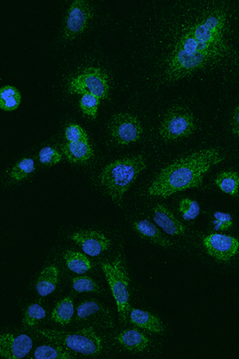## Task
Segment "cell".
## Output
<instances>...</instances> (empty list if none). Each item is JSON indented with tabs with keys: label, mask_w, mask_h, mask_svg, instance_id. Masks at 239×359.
I'll use <instances>...</instances> for the list:
<instances>
[{
	"label": "cell",
	"mask_w": 239,
	"mask_h": 359,
	"mask_svg": "<svg viewBox=\"0 0 239 359\" xmlns=\"http://www.w3.org/2000/svg\"><path fill=\"white\" fill-rule=\"evenodd\" d=\"M132 229L141 238L153 243L154 245L163 248H170L173 245L170 241L163 236L159 229L148 219H142V221L134 222Z\"/></svg>",
	"instance_id": "15"
},
{
	"label": "cell",
	"mask_w": 239,
	"mask_h": 359,
	"mask_svg": "<svg viewBox=\"0 0 239 359\" xmlns=\"http://www.w3.org/2000/svg\"><path fill=\"white\" fill-rule=\"evenodd\" d=\"M231 130L233 135L239 137V104L232 115Z\"/></svg>",
	"instance_id": "33"
},
{
	"label": "cell",
	"mask_w": 239,
	"mask_h": 359,
	"mask_svg": "<svg viewBox=\"0 0 239 359\" xmlns=\"http://www.w3.org/2000/svg\"><path fill=\"white\" fill-rule=\"evenodd\" d=\"M110 86L109 76L102 69L95 67H87L69 81L68 91L69 94H90L107 100Z\"/></svg>",
	"instance_id": "7"
},
{
	"label": "cell",
	"mask_w": 239,
	"mask_h": 359,
	"mask_svg": "<svg viewBox=\"0 0 239 359\" xmlns=\"http://www.w3.org/2000/svg\"><path fill=\"white\" fill-rule=\"evenodd\" d=\"M179 211L182 214L185 221L190 222L200 215L201 210L199 203L185 198L179 202Z\"/></svg>",
	"instance_id": "29"
},
{
	"label": "cell",
	"mask_w": 239,
	"mask_h": 359,
	"mask_svg": "<svg viewBox=\"0 0 239 359\" xmlns=\"http://www.w3.org/2000/svg\"><path fill=\"white\" fill-rule=\"evenodd\" d=\"M37 332L52 343L86 356L98 355L103 349L102 339L91 326L77 332L38 330Z\"/></svg>",
	"instance_id": "4"
},
{
	"label": "cell",
	"mask_w": 239,
	"mask_h": 359,
	"mask_svg": "<svg viewBox=\"0 0 239 359\" xmlns=\"http://www.w3.org/2000/svg\"><path fill=\"white\" fill-rule=\"evenodd\" d=\"M72 287L77 292H101V287L95 280L89 276H78L72 280Z\"/></svg>",
	"instance_id": "27"
},
{
	"label": "cell",
	"mask_w": 239,
	"mask_h": 359,
	"mask_svg": "<svg viewBox=\"0 0 239 359\" xmlns=\"http://www.w3.org/2000/svg\"><path fill=\"white\" fill-rule=\"evenodd\" d=\"M224 160L223 154L217 148L204 149L184 156L158 173L150 184L149 194L167 198L180 191L199 188L206 173Z\"/></svg>",
	"instance_id": "2"
},
{
	"label": "cell",
	"mask_w": 239,
	"mask_h": 359,
	"mask_svg": "<svg viewBox=\"0 0 239 359\" xmlns=\"http://www.w3.org/2000/svg\"><path fill=\"white\" fill-rule=\"evenodd\" d=\"M214 182L221 192L231 196L238 195L239 190V176L237 172L226 171L221 172L217 179H215Z\"/></svg>",
	"instance_id": "23"
},
{
	"label": "cell",
	"mask_w": 239,
	"mask_h": 359,
	"mask_svg": "<svg viewBox=\"0 0 239 359\" xmlns=\"http://www.w3.org/2000/svg\"><path fill=\"white\" fill-rule=\"evenodd\" d=\"M62 158V154L57 150L50 147L43 148L39 154L40 163L49 167L57 164Z\"/></svg>",
	"instance_id": "30"
},
{
	"label": "cell",
	"mask_w": 239,
	"mask_h": 359,
	"mask_svg": "<svg viewBox=\"0 0 239 359\" xmlns=\"http://www.w3.org/2000/svg\"><path fill=\"white\" fill-rule=\"evenodd\" d=\"M111 292L114 295L119 314L120 321L126 323L131 306L130 304V278L123 260L116 258L113 262L102 264Z\"/></svg>",
	"instance_id": "5"
},
{
	"label": "cell",
	"mask_w": 239,
	"mask_h": 359,
	"mask_svg": "<svg viewBox=\"0 0 239 359\" xmlns=\"http://www.w3.org/2000/svg\"><path fill=\"white\" fill-rule=\"evenodd\" d=\"M215 229L220 231L228 230L233 225V219L229 213L215 212L213 214Z\"/></svg>",
	"instance_id": "32"
},
{
	"label": "cell",
	"mask_w": 239,
	"mask_h": 359,
	"mask_svg": "<svg viewBox=\"0 0 239 359\" xmlns=\"http://www.w3.org/2000/svg\"><path fill=\"white\" fill-rule=\"evenodd\" d=\"M116 341L128 351L132 353L142 352L148 348L150 341L138 330H125L115 338Z\"/></svg>",
	"instance_id": "16"
},
{
	"label": "cell",
	"mask_w": 239,
	"mask_h": 359,
	"mask_svg": "<svg viewBox=\"0 0 239 359\" xmlns=\"http://www.w3.org/2000/svg\"><path fill=\"white\" fill-rule=\"evenodd\" d=\"M67 268L76 274L83 275L92 269L93 265L84 254L67 250L63 256Z\"/></svg>",
	"instance_id": "20"
},
{
	"label": "cell",
	"mask_w": 239,
	"mask_h": 359,
	"mask_svg": "<svg viewBox=\"0 0 239 359\" xmlns=\"http://www.w3.org/2000/svg\"><path fill=\"white\" fill-rule=\"evenodd\" d=\"M36 163L32 158H22L10 171L9 176L16 182H21L36 171Z\"/></svg>",
	"instance_id": "25"
},
{
	"label": "cell",
	"mask_w": 239,
	"mask_h": 359,
	"mask_svg": "<svg viewBox=\"0 0 239 359\" xmlns=\"http://www.w3.org/2000/svg\"><path fill=\"white\" fill-rule=\"evenodd\" d=\"M153 219L165 233L171 236H182L185 233L184 224L165 205H157L153 208Z\"/></svg>",
	"instance_id": "14"
},
{
	"label": "cell",
	"mask_w": 239,
	"mask_h": 359,
	"mask_svg": "<svg viewBox=\"0 0 239 359\" xmlns=\"http://www.w3.org/2000/svg\"><path fill=\"white\" fill-rule=\"evenodd\" d=\"M93 18L92 6L85 0H75L67 11L62 36L66 41H72L88 28Z\"/></svg>",
	"instance_id": "9"
},
{
	"label": "cell",
	"mask_w": 239,
	"mask_h": 359,
	"mask_svg": "<svg viewBox=\"0 0 239 359\" xmlns=\"http://www.w3.org/2000/svg\"><path fill=\"white\" fill-rule=\"evenodd\" d=\"M65 137L69 142H89L86 132L76 124H71L67 127Z\"/></svg>",
	"instance_id": "31"
},
{
	"label": "cell",
	"mask_w": 239,
	"mask_h": 359,
	"mask_svg": "<svg viewBox=\"0 0 239 359\" xmlns=\"http://www.w3.org/2000/svg\"><path fill=\"white\" fill-rule=\"evenodd\" d=\"M33 341L27 334L6 333L0 335V355L7 359H20L31 352Z\"/></svg>",
	"instance_id": "13"
},
{
	"label": "cell",
	"mask_w": 239,
	"mask_h": 359,
	"mask_svg": "<svg viewBox=\"0 0 239 359\" xmlns=\"http://www.w3.org/2000/svg\"><path fill=\"white\" fill-rule=\"evenodd\" d=\"M74 315V300L71 297L62 299L52 312V320L60 325L66 326L72 321Z\"/></svg>",
	"instance_id": "21"
},
{
	"label": "cell",
	"mask_w": 239,
	"mask_h": 359,
	"mask_svg": "<svg viewBox=\"0 0 239 359\" xmlns=\"http://www.w3.org/2000/svg\"><path fill=\"white\" fill-rule=\"evenodd\" d=\"M46 316V312L42 306L39 304H33L27 309L25 316H23L22 323L27 327H36L43 321Z\"/></svg>",
	"instance_id": "26"
},
{
	"label": "cell",
	"mask_w": 239,
	"mask_h": 359,
	"mask_svg": "<svg viewBox=\"0 0 239 359\" xmlns=\"http://www.w3.org/2000/svg\"><path fill=\"white\" fill-rule=\"evenodd\" d=\"M22 100L20 92L15 86L7 85L0 89V108L4 111H15Z\"/></svg>",
	"instance_id": "22"
},
{
	"label": "cell",
	"mask_w": 239,
	"mask_h": 359,
	"mask_svg": "<svg viewBox=\"0 0 239 359\" xmlns=\"http://www.w3.org/2000/svg\"><path fill=\"white\" fill-rule=\"evenodd\" d=\"M76 320L103 329L113 328L114 325L110 311L95 299L86 300L79 304Z\"/></svg>",
	"instance_id": "10"
},
{
	"label": "cell",
	"mask_w": 239,
	"mask_h": 359,
	"mask_svg": "<svg viewBox=\"0 0 239 359\" xmlns=\"http://www.w3.org/2000/svg\"><path fill=\"white\" fill-rule=\"evenodd\" d=\"M34 358L37 359H69L74 355L66 347L58 346H51L48 345L41 346L34 353Z\"/></svg>",
	"instance_id": "24"
},
{
	"label": "cell",
	"mask_w": 239,
	"mask_h": 359,
	"mask_svg": "<svg viewBox=\"0 0 239 359\" xmlns=\"http://www.w3.org/2000/svg\"><path fill=\"white\" fill-rule=\"evenodd\" d=\"M108 130L114 140L121 146L138 142L144 134L142 121L130 113L114 114L109 121Z\"/></svg>",
	"instance_id": "8"
},
{
	"label": "cell",
	"mask_w": 239,
	"mask_h": 359,
	"mask_svg": "<svg viewBox=\"0 0 239 359\" xmlns=\"http://www.w3.org/2000/svg\"><path fill=\"white\" fill-rule=\"evenodd\" d=\"M203 243L207 254L221 262H230L239 249V241L235 237L223 234L209 235Z\"/></svg>",
	"instance_id": "11"
},
{
	"label": "cell",
	"mask_w": 239,
	"mask_h": 359,
	"mask_svg": "<svg viewBox=\"0 0 239 359\" xmlns=\"http://www.w3.org/2000/svg\"><path fill=\"white\" fill-rule=\"evenodd\" d=\"M197 128V120L191 109L185 106L175 105L165 114L159 134L165 142H177L194 135Z\"/></svg>",
	"instance_id": "6"
},
{
	"label": "cell",
	"mask_w": 239,
	"mask_h": 359,
	"mask_svg": "<svg viewBox=\"0 0 239 359\" xmlns=\"http://www.w3.org/2000/svg\"><path fill=\"white\" fill-rule=\"evenodd\" d=\"M62 152L69 162L75 164L84 163L93 156L89 142H67L62 147Z\"/></svg>",
	"instance_id": "18"
},
{
	"label": "cell",
	"mask_w": 239,
	"mask_h": 359,
	"mask_svg": "<svg viewBox=\"0 0 239 359\" xmlns=\"http://www.w3.org/2000/svg\"><path fill=\"white\" fill-rule=\"evenodd\" d=\"M100 101V98L95 95L86 94L81 97L79 107L84 114L91 118H96Z\"/></svg>",
	"instance_id": "28"
},
{
	"label": "cell",
	"mask_w": 239,
	"mask_h": 359,
	"mask_svg": "<svg viewBox=\"0 0 239 359\" xmlns=\"http://www.w3.org/2000/svg\"><path fill=\"white\" fill-rule=\"evenodd\" d=\"M58 276H60V271L53 265L48 266L41 272L36 281V291L40 297H48L55 291Z\"/></svg>",
	"instance_id": "19"
},
{
	"label": "cell",
	"mask_w": 239,
	"mask_h": 359,
	"mask_svg": "<svg viewBox=\"0 0 239 359\" xmlns=\"http://www.w3.org/2000/svg\"><path fill=\"white\" fill-rule=\"evenodd\" d=\"M76 245L86 255L92 257L100 256L107 252L111 245V241L100 231L80 230L69 236Z\"/></svg>",
	"instance_id": "12"
},
{
	"label": "cell",
	"mask_w": 239,
	"mask_h": 359,
	"mask_svg": "<svg viewBox=\"0 0 239 359\" xmlns=\"http://www.w3.org/2000/svg\"><path fill=\"white\" fill-rule=\"evenodd\" d=\"M131 323L137 327L146 330V331L161 334L164 332V326L160 318L151 314L150 312L131 309L129 314Z\"/></svg>",
	"instance_id": "17"
},
{
	"label": "cell",
	"mask_w": 239,
	"mask_h": 359,
	"mask_svg": "<svg viewBox=\"0 0 239 359\" xmlns=\"http://www.w3.org/2000/svg\"><path fill=\"white\" fill-rule=\"evenodd\" d=\"M229 14L223 6L204 9L178 34L168 54L164 78L168 83L220 65L232 54Z\"/></svg>",
	"instance_id": "1"
},
{
	"label": "cell",
	"mask_w": 239,
	"mask_h": 359,
	"mask_svg": "<svg viewBox=\"0 0 239 359\" xmlns=\"http://www.w3.org/2000/svg\"><path fill=\"white\" fill-rule=\"evenodd\" d=\"M147 168L142 155L116 160L104 168L99 180L106 194L121 206L128 190Z\"/></svg>",
	"instance_id": "3"
}]
</instances>
